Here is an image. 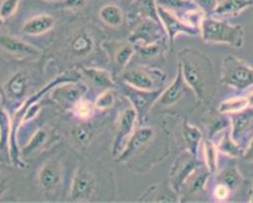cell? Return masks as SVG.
Segmentation results:
<instances>
[{"mask_svg":"<svg viewBox=\"0 0 253 203\" xmlns=\"http://www.w3.org/2000/svg\"><path fill=\"white\" fill-rule=\"evenodd\" d=\"M178 62L184 83L193 90L199 103L210 105L217 90V75L212 60L198 50L185 48L178 54Z\"/></svg>","mask_w":253,"mask_h":203,"instance_id":"obj_1","label":"cell"},{"mask_svg":"<svg viewBox=\"0 0 253 203\" xmlns=\"http://www.w3.org/2000/svg\"><path fill=\"white\" fill-rule=\"evenodd\" d=\"M202 39L207 43L227 44L240 48L244 43V29L240 25H231L222 18L206 15L200 27Z\"/></svg>","mask_w":253,"mask_h":203,"instance_id":"obj_2","label":"cell"},{"mask_svg":"<svg viewBox=\"0 0 253 203\" xmlns=\"http://www.w3.org/2000/svg\"><path fill=\"white\" fill-rule=\"evenodd\" d=\"M220 81L236 91L247 90L253 87V67L242 59L229 55L223 60Z\"/></svg>","mask_w":253,"mask_h":203,"instance_id":"obj_3","label":"cell"},{"mask_svg":"<svg viewBox=\"0 0 253 203\" xmlns=\"http://www.w3.org/2000/svg\"><path fill=\"white\" fill-rule=\"evenodd\" d=\"M124 83L133 88L146 91H156L164 88L166 75L163 71L150 67L140 65L138 67H126L122 72Z\"/></svg>","mask_w":253,"mask_h":203,"instance_id":"obj_4","label":"cell"},{"mask_svg":"<svg viewBox=\"0 0 253 203\" xmlns=\"http://www.w3.org/2000/svg\"><path fill=\"white\" fill-rule=\"evenodd\" d=\"M157 137V130L154 127L144 126L133 131L132 135L118 155L117 160L123 162H131L138 155H142L148 151L152 142Z\"/></svg>","mask_w":253,"mask_h":203,"instance_id":"obj_5","label":"cell"},{"mask_svg":"<svg viewBox=\"0 0 253 203\" xmlns=\"http://www.w3.org/2000/svg\"><path fill=\"white\" fill-rule=\"evenodd\" d=\"M136 23L129 36V41L134 46L150 45L167 40L166 32L158 20L146 17L138 19Z\"/></svg>","mask_w":253,"mask_h":203,"instance_id":"obj_6","label":"cell"},{"mask_svg":"<svg viewBox=\"0 0 253 203\" xmlns=\"http://www.w3.org/2000/svg\"><path fill=\"white\" fill-rule=\"evenodd\" d=\"M121 89L124 96L129 99L132 107L135 109L138 116V121L142 122L156 104L164 88L156 91H146L133 88L128 84L123 83Z\"/></svg>","mask_w":253,"mask_h":203,"instance_id":"obj_7","label":"cell"},{"mask_svg":"<svg viewBox=\"0 0 253 203\" xmlns=\"http://www.w3.org/2000/svg\"><path fill=\"white\" fill-rule=\"evenodd\" d=\"M138 116L133 107L125 109L119 116L117 121V130L113 146V154L118 156L124 150L126 141L134 131Z\"/></svg>","mask_w":253,"mask_h":203,"instance_id":"obj_8","label":"cell"},{"mask_svg":"<svg viewBox=\"0 0 253 203\" xmlns=\"http://www.w3.org/2000/svg\"><path fill=\"white\" fill-rule=\"evenodd\" d=\"M202 165L203 164L197 156L191 154L189 152L183 153L179 158H177L173 168L171 169V172H170L171 189L178 194L181 189V186L183 185V183L188 178V176L191 175L198 167Z\"/></svg>","mask_w":253,"mask_h":203,"instance_id":"obj_9","label":"cell"},{"mask_svg":"<svg viewBox=\"0 0 253 203\" xmlns=\"http://www.w3.org/2000/svg\"><path fill=\"white\" fill-rule=\"evenodd\" d=\"M157 14L160 23L164 28L166 35L168 39L170 40L171 43L174 42L175 37L179 35L197 36L200 34V31L198 29L185 25L174 13L164 7L157 5Z\"/></svg>","mask_w":253,"mask_h":203,"instance_id":"obj_10","label":"cell"},{"mask_svg":"<svg viewBox=\"0 0 253 203\" xmlns=\"http://www.w3.org/2000/svg\"><path fill=\"white\" fill-rule=\"evenodd\" d=\"M95 189V179L85 169H78L72 180L70 196L73 201H85L92 196Z\"/></svg>","mask_w":253,"mask_h":203,"instance_id":"obj_11","label":"cell"},{"mask_svg":"<svg viewBox=\"0 0 253 203\" xmlns=\"http://www.w3.org/2000/svg\"><path fill=\"white\" fill-rule=\"evenodd\" d=\"M231 137L238 146L241 144L247 134L253 129V108H246L240 112L230 114Z\"/></svg>","mask_w":253,"mask_h":203,"instance_id":"obj_12","label":"cell"},{"mask_svg":"<svg viewBox=\"0 0 253 203\" xmlns=\"http://www.w3.org/2000/svg\"><path fill=\"white\" fill-rule=\"evenodd\" d=\"M110 49L111 58L116 69L119 72H123L128 67L131 59L135 54V47L130 41H119V42H112L108 46Z\"/></svg>","mask_w":253,"mask_h":203,"instance_id":"obj_13","label":"cell"},{"mask_svg":"<svg viewBox=\"0 0 253 203\" xmlns=\"http://www.w3.org/2000/svg\"><path fill=\"white\" fill-rule=\"evenodd\" d=\"M186 88V84L184 83V79L181 74V70L178 66L177 73L174 79L171 81V84L167 88H164L161 95L159 96L156 104L161 105L163 107H170L175 105L182 98Z\"/></svg>","mask_w":253,"mask_h":203,"instance_id":"obj_14","label":"cell"},{"mask_svg":"<svg viewBox=\"0 0 253 203\" xmlns=\"http://www.w3.org/2000/svg\"><path fill=\"white\" fill-rule=\"evenodd\" d=\"M61 168L57 160H49L39 173V185L45 192H53L61 183Z\"/></svg>","mask_w":253,"mask_h":203,"instance_id":"obj_15","label":"cell"},{"mask_svg":"<svg viewBox=\"0 0 253 203\" xmlns=\"http://www.w3.org/2000/svg\"><path fill=\"white\" fill-rule=\"evenodd\" d=\"M87 88L83 84H67L63 87L56 88L53 93V97L57 102L63 105L74 106L75 103L84 97Z\"/></svg>","mask_w":253,"mask_h":203,"instance_id":"obj_16","label":"cell"},{"mask_svg":"<svg viewBox=\"0 0 253 203\" xmlns=\"http://www.w3.org/2000/svg\"><path fill=\"white\" fill-rule=\"evenodd\" d=\"M0 47L11 54L19 56L33 58L41 55V51L37 47L11 36H0Z\"/></svg>","mask_w":253,"mask_h":203,"instance_id":"obj_17","label":"cell"},{"mask_svg":"<svg viewBox=\"0 0 253 203\" xmlns=\"http://www.w3.org/2000/svg\"><path fill=\"white\" fill-rule=\"evenodd\" d=\"M252 5V0H218L212 15L222 19L234 17Z\"/></svg>","mask_w":253,"mask_h":203,"instance_id":"obj_18","label":"cell"},{"mask_svg":"<svg viewBox=\"0 0 253 203\" xmlns=\"http://www.w3.org/2000/svg\"><path fill=\"white\" fill-rule=\"evenodd\" d=\"M181 139L187 152L198 157L199 149L203 142V134L199 128L184 121L181 126Z\"/></svg>","mask_w":253,"mask_h":203,"instance_id":"obj_19","label":"cell"},{"mask_svg":"<svg viewBox=\"0 0 253 203\" xmlns=\"http://www.w3.org/2000/svg\"><path fill=\"white\" fill-rule=\"evenodd\" d=\"M146 17L160 22L157 14L156 0H135L131 5L129 12V18L131 19V22H137L138 19Z\"/></svg>","mask_w":253,"mask_h":203,"instance_id":"obj_20","label":"cell"},{"mask_svg":"<svg viewBox=\"0 0 253 203\" xmlns=\"http://www.w3.org/2000/svg\"><path fill=\"white\" fill-rule=\"evenodd\" d=\"M93 48L94 40L87 31L80 30L74 34L70 42V49L75 56L85 57L92 52Z\"/></svg>","mask_w":253,"mask_h":203,"instance_id":"obj_21","label":"cell"},{"mask_svg":"<svg viewBox=\"0 0 253 203\" xmlns=\"http://www.w3.org/2000/svg\"><path fill=\"white\" fill-rule=\"evenodd\" d=\"M29 89V76L25 71L14 73L7 81L5 91L7 96L14 101L23 99Z\"/></svg>","mask_w":253,"mask_h":203,"instance_id":"obj_22","label":"cell"},{"mask_svg":"<svg viewBox=\"0 0 253 203\" xmlns=\"http://www.w3.org/2000/svg\"><path fill=\"white\" fill-rule=\"evenodd\" d=\"M82 73L94 87L103 91L113 90L116 87L112 75L105 70L95 67H84L82 68Z\"/></svg>","mask_w":253,"mask_h":203,"instance_id":"obj_23","label":"cell"},{"mask_svg":"<svg viewBox=\"0 0 253 203\" xmlns=\"http://www.w3.org/2000/svg\"><path fill=\"white\" fill-rule=\"evenodd\" d=\"M54 25L55 20L51 15L41 14L27 20L23 27V31L27 35L38 36L49 32Z\"/></svg>","mask_w":253,"mask_h":203,"instance_id":"obj_24","label":"cell"},{"mask_svg":"<svg viewBox=\"0 0 253 203\" xmlns=\"http://www.w3.org/2000/svg\"><path fill=\"white\" fill-rule=\"evenodd\" d=\"M134 47H135V53L139 56V58L145 61V62H147V61L154 60L164 55V53L168 49V44H167V40H163L150 45L134 46Z\"/></svg>","mask_w":253,"mask_h":203,"instance_id":"obj_25","label":"cell"},{"mask_svg":"<svg viewBox=\"0 0 253 203\" xmlns=\"http://www.w3.org/2000/svg\"><path fill=\"white\" fill-rule=\"evenodd\" d=\"M99 17L101 22L111 28H119L123 25L125 15L123 10L115 4H107L100 8Z\"/></svg>","mask_w":253,"mask_h":203,"instance_id":"obj_26","label":"cell"},{"mask_svg":"<svg viewBox=\"0 0 253 203\" xmlns=\"http://www.w3.org/2000/svg\"><path fill=\"white\" fill-rule=\"evenodd\" d=\"M203 153L205 159V166L208 171L212 174L217 173L219 168V151L211 139L204 140Z\"/></svg>","mask_w":253,"mask_h":203,"instance_id":"obj_27","label":"cell"},{"mask_svg":"<svg viewBox=\"0 0 253 203\" xmlns=\"http://www.w3.org/2000/svg\"><path fill=\"white\" fill-rule=\"evenodd\" d=\"M248 108V101L246 96L230 97L223 101L219 106V113L223 115H230Z\"/></svg>","mask_w":253,"mask_h":203,"instance_id":"obj_28","label":"cell"},{"mask_svg":"<svg viewBox=\"0 0 253 203\" xmlns=\"http://www.w3.org/2000/svg\"><path fill=\"white\" fill-rule=\"evenodd\" d=\"M217 172V182L224 183V184H226L232 191H234L236 188L240 186L242 178L235 167L228 166L225 170Z\"/></svg>","mask_w":253,"mask_h":203,"instance_id":"obj_29","label":"cell"},{"mask_svg":"<svg viewBox=\"0 0 253 203\" xmlns=\"http://www.w3.org/2000/svg\"><path fill=\"white\" fill-rule=\"evenodd\" d=\"M218 151L228 156H233V157H237L241 155L243 152L241 147L238 146L236 142L232 139L231 134H228L226 132H224V134L222 135L219 141Z\"/></svg>","mask_w":253,"mask_h":203,"instance_id":"obj_30","label":"cell"},{"mask_svg":"<svg viewBox=\"0 0 253 203\" xmlns=\"http://www.w3.org/2000/svg\"><path fill=\"white\" fill-rule=\"evenodd\" d=\"M47 138H48V133L43 129H40L39 131H37L35 133V135L29 141V144L23 149L22 154L24 156L33 155L36 152H38L42 147L45 145Z\"/></svg>","mask_w":253,"mask_h":203,"instance_id":"obj_31","label":"cell"},{"mask_svg":"<svg viewBox=\"0 0 253 203\" xmlns=\"http://www.w3.org/2000/svg\"><path fill=\"white\" fill-rule=\"evenodd\" d=\"M115 104V94L112 90L103 91L96 99L94 108L98 110H108Z\"/></svg>","mask_w":253,"mask_h":203,"instance_id":"obj_32","label":"cell"},{"mask_svg":"<svg viewBox=\"0 0 253 203\" xmlns=\"http://www.w3.org/2000/svg\"><path fill=\"white\" fill-rule=\"evenodd\" d=\"M73 108H74V113L78 117H80L81 119H88L93 113L94 105H92L88 101H85L82 98L77 102V103L74 104Z\"/></svg>","mask_w":253,"mask_h":203,"instance_id":"obj_33","label":"cell"},{"mask_svg":"<svg viewBox=\"0 0 253 203\" xmlns=\"http://www.w3.org/2000/svg\"><path fill=\"white\" fill-rule=\"evenodd\" d=\"M73 136L79 146H86L91 139L92 132L87 125H79L74 129Z\"/></svg>","mask_w":253,"mask_h":203,"instance_id":"obj_34","label":"cell"},{"mask_svg":"<svg viewBox=\"0 0 253 203\" xmlns=\"http://www.w3.org/2000/svg\"><path fill=\"white\" fill-rule=\"evenodd\" d=\"M8 117L6 113L0 108V145H3L8 140L10 130L8 129Z\"/></svg>","mask_w":253,"mask_h":203,"instance_id":"obj_35","label":"cell"},{"mask_svg":"<svg viewBox=\"0 0 253 203\" xmlns=\"http://www.w3.org/2000/svg\"><path fill=\"white\" fill-rule=\"evenodd\" d=\"M232 193V190L224 183L216 182V184L213 188V196L218 201H225L227 200Z\"/></svg>","mask_w":253,"mask_h":203,"instance_id":"obj_36","label":"cell"},{"mask_svg":"<svg viewBox=\"0 0 253 203\" xmlns=\"http://www.w3.org/2000/svg\"><path fill=\"white\" fill-rule=\"evenodd\" d=\"M19 3V0H4L0 6V15L3 18L11 16L16 10Z\"/></svg>","mask_w":253,"mask_h":203,"instance_id":"obj_37","label":"cell"},{"mask_svg":"<svg viewBox=\"0 0 253 203\" xmlns=\"http://www.w3.org/2000/svg\"><path fill=\"white\" fill-rule=\"evenodd\" d=\"M194 1L201 8V10L208 16L213 14L217 6L218 0H194Z\"/></svg>","mask_w":253,"mask_h":203,"instance_id":"obj_38","label":"cell"},{"mask_svg":"<svg viewBox=\"0 0 253 203\" xmlns=\"http://www.w3.org/2000/svg\"><path fill=\"white\" fill-rule=\"evenodd\" d=\"M85 2L86 0H64V6L71 9H80Z\"/></svg>","mask_w":253,"mask_h":203,"instance_id":"obj_39","label":"cell"},{"mask_svg":"<svg viewBox=\"0 0 253 203\" xmlns=\"http://www.w3.org/2000/svg\"><path fill=\"white\" fill-rule=\"evenodd\" d=\"M242 156H243V158H244L245 160H247V161H252V162H253V138L250 139L247 148L243 151Z\"/></svg>","mask_w":253,"mask_h":203,"instance_id":"obj_40","label":"cell"},{"mask_svg":"<svg viewBox=\"0 0 253 203\" xmlns=\"http://www.w3.org/2000/svg\"><path fill=\"white\" fill-rule=\"evenodd\" d=\"M7 189V179L0 174V196H1Z\"/></svg>","mask_w":253,"mask_h":203,"instance_id":"obj_41","label":"cell"},{"mask_svg":"<svg viewBox=\"0 0 253 203\" xmlns=\"http://www.w3.org/2000/svg\"><path fill=\"white\" fill-rule=\"evenodd\" d=\"M248 101V108H253V91H250L245 95Z\"/></svg>","mask_w":253,"mask_h":203,"instance_id":"obj_42","label":"cell"},{"mask_svg":"<svg viewBox=\"0 0 253 203\" xmlns=\"http://www.w3.org/2000/svg\"><path fill=\"white\" fill-rule=\"evenodd\" d=\"M3 24H4V18L0 15V27H2Z\"/></svg>","mask_w":253,"mask_h":203,"instance_id":"obj_43","label":"cell"},{"mask_svg":"<svg viewBox=\"0 0 253 203\" xmlns=\"http://www.w3.org/2000/svg\"><path fill=\"white\" fill-rule=\"evenodd\" d=\"M48 1H54V0H48Z\"/></svg>","mask_w":253,"mask_h":203,"instance_id":"obj_44","label":"cell"},{"mask_svg":"<svg viewBox=\"0 0 253 203\" xmlns=\"http://www.w3.org/2000/svg\"><path fill=\"white\" fill-rule=\"evenodd\" d=\"M252 1H253V0H252Z\"/></svg>","mask_w":253,"mask_h":203,"instance_id":"obj_45","label":"cell"}]
</instances>
